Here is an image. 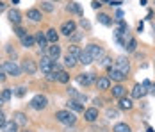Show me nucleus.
I'll return each instance as SVG.
<instances>
[{"mask_svg": "<svg viewBox=\"0 0 155 132\" xmlns=\"http://www.w3.org/2000/svg\"><path fill=\"white\" fill-rule=\"evenodd\" d=\"M15 34H16V36H18V38H20V39H21L23 36H27V30L23 29V27H20V25H18V27H16V29H15Z\"/></svg>", "mask_w": 155, "mask_h": 132, "instance_id": "38", "label": "nucleus"}, {"mask_svg": "<svg viewBox=\"0 0 155 132\" xmlns=\"http://www.w3.org/2000/svg\"><path fill=\"white\" fill-rule=\"evenodd\" d=\"M110 95L120 100V98H123L125 95H127V88H125L123 84H116V86H112V89H110Z\"/></svg>", "mask_w": 155, "mask_h": 132, "instance_id": "15", "label": "nucleus"}, {"mask_svg": "<svg viewBox=\"0 0 155 132\" xmlns=\"http://www.w3.org/2000/svg\"><path fill=\"white\" fill-rule=\"evenodd\" d=\"M94 84L100 91H107V89H110V79L109 77H98L94 80Z\"/></svg>", "mask_w": 155, "mask_h": 132, "instance_id": "14", "label": "nucleus"}, {"mask_svg": "<svg viewBox=\"0 0 155 132\" xmlns=\"http://www.w3.org/2000/svg\"><path fill=\"white\" fill-rule=\"evenodd\" d=\"M4 132H18V125H16L15 121H7L4 125Z\"/></svg>", "mask_w": 155, "mask_h": 132, "instance_id": "34", "label": "nucleus"}, {"mask_svg": "<svg viewBox=\"0 0 155 132\" xmlns=\"http://www.w3.org/2000/svg\"><path fill=\"white\" fill-rule=\"evenodd\" d=\"M98 22H100L102 25H105V27H110V25H112V18L109 15H104V13L98 15Z\"/></svg>", "mask_w": 155, "mask_h": 132, "instance_id": "28", "label": "nucleus"}, {"mask_svg": "<svg viewBox=\"0 0 155 132\" xmlns=\"http://www.w3.org/2000/svg\"><path fill=\"white\" fill-rule=\"evenodd\" d=\"M36 43H38V46H39L41 50L48 48V46H47L48 41H47V36H45V32H41V30H39V32L36 34Z\"/></svg>", "mask_w": 155, "mask_h": 132, "instance_id": "20", "label": "nucleus"}, {"mask_svg": "<svg viewBox=\"0 0 155 132\" xmlns=\"http://www.w3.org/2000/svg\"><path fill=\"white\" fill-rule=\"evenodd\" d=\"M25 91H27L25 86H16V88L13 89V95H16V96H23V95H25Z\"/></svg>", "mask_w": 155, "mask_h": 132, "instance_id": "37", "label": "nucleus"}, {"mask_svg": "<svg viewBox=\"0 0 155 132\" xmlns=\"http://www.w3.org/2000/svg\"><path fill=\"white\" fill-rule=\"evenodd\" d=\"M70 39H71V41H80V39H82V34H80V32H73V34L70 36Z\"/></svg>", "mask_w": 155, "mask_h": 132, "instance_id": "42", "label": "nucleus"}, {"mask_svg": "<svg viewBox=\"0 0 155 132\" xmlns=\"http://www.w3.org/2000/svg\"><path fill=\"white\" fill-rule=\"evenodd\" d=\"M93 132H105V127H93Z\"/></svg>", "mask_w": 155, "mask_h": 132, "instance_id": "48", "label": "nucleus"}, {"mask_svg": "<svg viewBox=\"0 0 155 132\" xmlns=\"http://www.w3.org/2000/svg\"><path fill=\"white\" fill-rule=\"evenodd\" d=\"M116 20H118V22L123 20V11H118V13H116Z\"/></svg>", "mask_w": 155, "mask_h": 132, "instance_id": "47", "label": "nucleus"}, {"mask_svg": "<svg viewBox=\"0 0 155 132\" xmlns=\"http://www.w3.org/2000/svg\"><path fill=\"white\" fill-rule=\"evenodd\" d=\"M2 66H4L5 73H7V75H13V77H20V75H21V72H23V70H21V66H18L15 61H11V59H9V61H5Z\"/></svg>", "mask_w": 155, "mask_h": 132, "instance_id": "2", "label": "nucleus"}, {"mask_svg": "<svg viewBox=\"0 0 155 132\" xmlns=\"http://www.w3.org/2000/svg\"><path fill=\"white\" fill-rule=\"evenodd\" d=\"M27 18L31 20V22H41L43 20V13H41V9H29L27 11Z\"/></svg>", "mask_w": 155, "mask_h": 132, "instance_id": "18", "label": "nucleus"}, {"mask_svg": "<svg viewBox=\"0 0 155 132\" xmlns=\"http://www.w3.org/2000/svg\"><path fill=\"white\" fill-rule=\"evenodd\" d=\"M20 41H21V46H25V48H31V46H34V45H36V38L27 34V36H23Z\"/></svg>", "mask_w": 155, "mask_h": 132, "instance_id": "27", "label": "nucleus"}, {"mask_svg": "<svg viewBox=\"0 0 155 132\" xmlns=\"http://www.w3.org/2000/svg\"><path fill=\"white\" fill-rule=\"evenodd\" d=\"M110 63H112V59L109 57V56H104V57H102L100 61H98V64H100V66H105V68H109V66H112Z\"/></svg>", "mask_w": 155, "mask_h": 132, "instance_id": "36", "label": "nucleus"}, {"mask_svg": "<svg viewBox=\"0 0 155 132\" xmlns=\"http://www.w3.org/2000/svg\"><path fill=\"white\" fill-rule=\"evenodd\" d=\"M68 54H71V56H75V57H80L82 50H80L78 45H70V46H68Z\"/></svg>", "mask_w": 155, "mask_h": 132, "instance_id": "32", "label": "nucleus"}, {"mask_svg": "<svg viewBox=\"0 0 155 132\" xmlns=\"http://www.w3.org/2000/svg\"><path fill=\"white\" fill-rule=\"evenodd\" d=\"M7 18H9V22H11L13 25H16V27L21 23V13H20L18 9H11V11L7 13Z\"/></svg>", "mask_w": 155, "mask_h": 132, "instance_id": "16", "label": "nucleus"}, {"mask_svg": "<svg viewBox=\"0 0 155 132\" xmlns=\"http://www.w3.org/2000/svg\"><path fill=\"white\" fill-rule=\"evenodd\" d=\"M105 116H107L109 120H114V118L120 116V111H118V109H107V111H105Z\"/></svg>", "mask_w": 155, "mask_h": 132, "instance_id": "35", "label": "nucleus"}, {"mask_svg": "<svg viewBox=\"0 0 155 132\" xmlns=\"http://www.w3.org/2000/svg\"><path fill=\"white\" fill-rule=\"evenodd\" d=\"M52 66H54V61L48 57V56H43L41 61H39V70L45 75H48V73H52Z\"/></svg>", "mask_w": 155, "mask_h": 132, "instance_id": "8", "label": "nucleus"}, {"mask_svg": "<svg viewBox=\"0 0 155 132\" xmlns=\"http://www.w3.org/2000/svg\"><path fill=\"white\" fill-rule=\"evenodd\" d=\"M47 54H48V57L52 59V61H57V59L61 57V46H59L57 43H54L52 46L47 48Z\"/></svg>", "mask_w": 155, "mask_h": 132, "instance_id": "13", "label": "nucleus"}, {"mask_svg": "<svg viewBox=\"0 0 155 132\" xmlns=\"http://www.w3.org/2000/svg\"><path fill=\"white\" fill-rule=\"evenodd\" d=\"M57 82H61V84H68V82H70V73L64 72V70L59 72V73H57Z\"/></svg>", "mask_w": 155, "mask_h": 132, "instance_id": "30", "label": "nucleus"}, {"mask_svg": "<svg viewBox=\"0 0 155 132\" xmlns=\"http://www.w3.org/2000/svg\"><path fill=\"white\" fill-rule=\"evenodd\" d=\"M55 120L62 125H66V127H73L77 123V114L70 109H61V111L55 113Z\"/></svg>", "mask_w": 155, "mask_h": 132, "instance_id": "1", "label": "nucleus"}, {"mask_svg": "<svg viewBox=\"0 0 155 132\" xmlns=\"http://www.w3.org/2000/svg\"><path fill=\"white\" fill-rule=\"evenodd\" d=\"M148 93H152V95H155V84H152V88H150V91Z\"/></svg>", "mask_w": 155, "mask_h": 132, "instance_id": "50", "label": "nucleus"}, {"mask_svg": "<svg viewBox=\"0 0 155 132\" xmlns=\"http://www.w3.org/2000/svg\"><path fill=\"white\" fill-rule=\"evenodd\" d=\"M47 105H48V98L45 95H36L31 100V107L36 109V111H43V109H47Z\"/></svg>", "mask_w": 155, "mask_h": 132, "instance_id": "3", "label": "nucleus"}, {"mask_svg": "<svg viewBox=\"0 0 155 132\" xmlns=\"http://www.w3.org/2000/svg\"><path fill=\"white\" fill-rule=\"evenodd\" d=\"M27 120H29V118H27L25 113H20V111H18V113L13 114V121H15L16 125H27Z\"/></svg>", "mask_w": 155, "mask_h": 132, "instance_id": "21", "label": "nucleus"}, {"mask_svg": "<svg viewBox=\"0 0 155 132\" xmlns=\"http://www.w3.org/2000/svg\"><path fill=\"white\" fill-rule=\"evenodd\" d=\"M78 63H80V64H84V66H87V64H91V63H93V57L89 56V52H87V50H82V54H80V57H78Z\"/></svg>", "mask_w": 155, "mask_h": 132, "instance_id": "25", "label": "nucleus"}, {"mask_svg": "<svg viewBox=\"0 0 155 132\" xmlns=\"http://www.w3.org/2000/svg\"><path fill=\"white\" fill-rule=\"evenodd\" d=\"M146 95H148V89L144 88L143 84H136L132 88V98H137L139 100V98H144Z\"/></svg>", "mask_w": 155, "mask_h": 132, "instance_id": "11", "label": "nucleus"}, {"mask_svg": "<svg viewBox=\"0 0 155 132\" xmlns=\"http://www.w3.org/2000/svg\"><path fill=\"white\" fill-rule=\"evenodd\" d=\"M84 120H86L87 123H94V121L98 120V107H89V109H86V111H84Z\"/></svg>", "mask_w": 155, "mask_h": 132, "instance_id": "10", "label": "nucleus"}, {"mask_svg": "<svg viewBox=\"0 0 155 132\" xmlns=\"http://www.w3.org/2000/svg\"><path fill=\"white\" fill-rule=\"evenodd\" d=\"M41 11H45V13H54V11H55V4H52V2H48V0L41 2Z\"/></svg>", "mask_w": 155, "mask_h": 132, "instance_id": "29", "label": "nucleus"}, {"mask_svg": "<svg viewBox=\"0 0 155 132\" xmlns=\"http://www.w3.org/2000/svg\"><path fill=\"white\" fill-rule=\"evenodd\" d=\"M2 105H4V100H2V98H0V109H2Z\"/></svg>", "mask_w": 155, "mask_h": 132, "instance_id": "51", "label": "nucleus"}, {"mask_svg": "<svg viewBox=\"0 0 155 132\" xmlns=\"http://www.w3.org/2000/svg\"><path fill=\"white\" fill-rule=\"evenodd\" d=\"M5 79H7V73H5V70H4V66L0 64V82H5Z\"/></svg>", "mask_w": 155, "mask_h": 132, "instance_id": "41", "label": "nucleus"}, {"mask_svg": "<svg viewBox=\"0 0 155 132\" xmlns=\"http://www.w3.org/2000/svg\"><path fill=\"white\" fill-rule=\"evenodd\" d=\"M112 132H132V127H130L128 123L120 121V123H116V125L112 127Z\"/></svg>", "mask_w": 155, "mask_h": 132, "instance_id": "26", "label": "nucleus"}, {"mask_svg": "<svg viewBox=\"0 0 155 132\" xmlns=\"http://www.w3.org/2000/svg\"><path fill=\"white\" fill-rule=\"evenodd\" d=\"M143 86L150 91V88H152V82H150V80H143Z\"/></svg>", "mask_w": 155, "mask_h": 132, "instance_id": "46", "label": "nucleus"}, {"mask_svg": "<svg viewBox=\"0 0 155 132\" xmlns=\"http://www.w3.org/2000/svg\"><path fill=\"white\" fill-rule=\"evenodd\" d=\"M73 32H77V23L73 22V20H68V22H64L61 25V34H64V36H71Z\"/></svg>", "mask_w": 155, "mask_h": 132, "instance_id": "7", "label": "nucleus"}, {"mask_svg": "<svg viewBox=\"0 0 155 132\" xmlns=\"http://www.w3.org/2000/svg\"><path fill=\"white\" fill-rule=\"evenodd\" d=\"M116 68H118L123 75L128 77V73H130V61L125 57V56H120V57L116 59Z\"/></svg>", "mask_w": 155, "mask_h": 132, "instance_id": "6", "label": "nucleus"}, {"mask_svg": "<svg viewBox=\"0 0 155 132\" xmlns=\"http://www.w3.org/2000/svg\"><path fill=\"white\" fill-rule=\"evenodd\" d=\"M45 36H47V41H50L52 45L59 41V34H57V30L55 29H48L47 32H45Z\"/></svg>", "mask_w": 155, "mask_h": 132, "instance_id": "24", "label": "nucleus"}, {"mask_svg": "<svg viewBox=\"0 0 155 132\" xmlns=\"http://www.w3.org/2000/svg\"><path fill=\"white\" fill-rule=\"evenodd\" d=\"M2 11H5V4H4V2L0 0V13H2Z\"/></svg>", "mask_w": 155, "mask_h": 132, "instance_id": "49", "label": "nucleus"}, {"mask_svg": "<svg viewBox=\"0 0 155 132\" xmlns=\"http://www.w3.org/2000/svg\"><path fill=\"white\" fill-rule=\"evenodd\" d=\"M148 132H153V130H152V129H148Z\"/></svg>", "mask_w": 155, "mask_h": 132, "instance_id": "53", "label": "nucleus"}, {"mask_svg": "<svg viewBox=\"0 0 155 132\" xmlns=\"http://www.w3.org/2000/svg\"><path fill=\"white\" fill-rule=\"evenodd\" d=\"M136 48H137V41H136L134 38H130L128 43H125V50H127V52H136Z\"/></svg>", "mask_w": 155, "mask_h": 132, "instance_id": "31", "label": "nucleus"}, {"mask_svg": "<svg viewBox=\"0 0 155 132\" xmlns=\"http://www.w3.org/2000/svg\"><path fill=\"white\" fill-rule=\"evenodd\" d=\"M21 132H31V130H27V129H25V130H21Z\"/></svg>", "mask_w": 155, "mask_h": 132, "instance_id": "52", "label": "nucleus"}, {"mask_svg": "<svg viewBox=\"0 0 155 132\" xmlns=\"http://www.w3.org/2000/svg\"><path fill=\"white\" fill-rule=\"evenodd\" d=\"M66 9H68L70 13L77 15V16H84V13H82V9H80V5H78L77 2H70V4L66 5Z\"/></svg>", "mask_w": 155, "mask_h": 132, "instance_id": "23", "label": "nucleus"}, {"mask_svg": "<svg viewBox=\"0 0 155 132\" xmlns=\"http://www.w3.org/2000/svg\"><path fill=\"white\" fill-rule=\"evenodd\" d=\"M107 77L110 80H114V82H118V84H121L125 79H127V75H123L116 66H109L107 68Z\"/></svg>", "mask_w": 155, "mask_h": 132, "instance_id": "5", "label": "nucleus"}, {"mask_svg": "<svg viewBox=\"0 0 155 132\" xmlns=\"http://www.w3.org/2000/svg\"><path fill=\"white\" fill-rule=\"evenodd\" d=\"M93 103H94V107H100V105H102L104 102H102V98H94Z\"/></svg>", "mask_w": 155, "mask_h": 132, "instance_id": "45", "label": "nucleus"}, {"mask_svg": "<svg viewBox=\"0 0 155 132\" xmlns=\"http://www.w3.org/2000/svg\"><path fill=\"white\" fill-rule=\"evenodd\" d=\"M86 50L89 52V56L93 57V61H100V59L104 57V48L96 43H89L86 46Z\"/></svg>", "mask_w": 155, "mask_h": 132, "instance_id": "4", "label": "nucleus"}, {"mask_svg": "<svg viewBox=\"0 0 155 132\" xmlns=\"http://www.w3.org/2000/svg\"><path fill=\"white\" fill-rule=\"evenodd\" d=\"M91 7H93V9H100V7H102V2H100V0H93V2H91Z\"/></svg>", "mask_w": 155, "mask_h": 132, "instance_id": "44", "label": "nucleus"}, {"mask_svg": "<svg viewBox=\"0 0 155 132\" xmlns=\"http://www.w3.org/2000/svg\"><path fill=\"white\" fill-rule=\"evenodd\" d=\"M0 98H2L4 102H9V100L13 98V89H11V88L4 89V91H2V95H0Z\"/></svg>", "mask_w": 155, "mask_h": 132, "instance_id": "33", "label": "nucleus"}, {"mask_svg": "<svg viewBox=\"0 0 155 132\" xmlns=\"http://www.w3.org/2000/svg\"><path fill=\"white\" fill-rule=\"evenodd\" d=\"M5 123H7V121H5V114L0 111V130L4 129V125H5Z\"/></svg>", "mask_w": 155, "mask_h": 132, "instance_id": "43", "label": "nucleus"}, {"mask_svg": "<svg viewBox=\"0 0 155 132\" xmlns=\"http://www.w3.org/2000/svg\"><path fill=\"white\" fill-rule=\"evenodd\" d=\"M64 64L71 70V68H75V66L78 64V57L71 56V54H66V56H64Z\"/></svg>", "mask_w": 155, "mask_h": 132, "instance_id": "22", "label": "nucleus"}, {"mask_svg": "<svg viewBox=\"0 0 155 132\" xmlns=\"http://www.w3.org/2000/svg\"><path fill=\"white\" fill-rule=\"evenodd\" d=\"M77 82L80 86H89L91 82H94V75L93 73H80L77 77Z\"/></svg>", "mask_w": 155, "mask_h": 132, "instance_id": "17", "label": "nucleus"}, {"mask_svg": "<svg viewBox=\"0 0 155 132\" xmlns=\"http://www.w3.org/2000/svg\"><path fill=\"white\" fill-rule=\"evenodd\" d=\"M68 95H70V96H73L75 100L80 96V93H77V89H73V88H68Z\"/></svg>", "mask_w": 155, "mask_h": 132, "instance_id": "40", "label": "nucleus"}, {"mask_svg": "<svg viewBox=\"0 0 155 132\" xmlns=\"http://www.w3.org/2000/svg\"><path fill=\"white\" fill-rule=\"evenodd\" d=\"M21 70H23L27 75H34L36 72H38V66H36V63H34L32 59H23V63H21Z\"/></svg>", "mask_w": 155, "mask_h": 132, "instance_id": "9", "label": "nucleus"}, {"mask_svg": "<svg viewBox=\"0 0 155 132\" xmlns=\"http://www.w3.org/2000/svg\"><path fill=\"white\" fill-rule=\"evenodd\" d=\"M118 109L120 111H132L134 109V100L132 98H127V96L120 98L118 100Z\"/></svg>", "mask_w": 155, "mask_h": 132, "instance_id": "12", "label": "nucleus"}, {"mask_svg": "<svg viewBox=\"0 0 155 132\" xmlns=\"http://www.w3.org/2000/svg\"><path fill=\"white\" fill-rule=\"evenodd\" d=\"M80 27H82V29H86V30H89V29H91V23H89L86 18H80Z\"/></svg>", "mask_w": 155, "mask_h": 132, "instance_id": "39", "label": "nucleus"}, {"mask_svg": "<svg viewBox=\"0 0 155 132\" xmlns=\"http://www.w3.org/2000/svg\"><path fill=\"white\" fill-rule=\"evenodd\" d=\"M66 105H68V109H70V111H73V113H84V111H86V109H84V105H82L80 102H77V100H70Z\"/></svg>", "mask_w": 155, "mask_h": 132, "instance_id": "19", "label": "nucleus"}]
</instances>
